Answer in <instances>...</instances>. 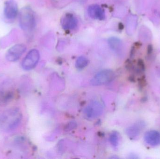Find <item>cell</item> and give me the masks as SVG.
<instances>
[{"label": "cell", "mask_w": 160, "mask_h": 159, "mask_svg": "<svg viewBox=\"0 0 160 159\" xmlns=\"http://www.w3.org/2000/svg\"><path fill=\"white\" fill-rule=\"evenodd\" d=\"M20 25L23 30L31 31L36 26V19L34 13L30 7L22 8L20 12L19 18Z\"/></svg>", "instance_id": "cell-1"}, {"label": "cell", "mask_w": 160, "mask_h": 159, "mask_svg": "<svg viewBox=\"0 0 160 159\" xmlns=\"http://www.w3.org/2000/svg\"><path fill=\"white\" fill-rule=\"evenodd\" d=\"M115 77V74L111 70H104L99 72L91 80L92 86H101L112 82Z\"/></svg>", "instance_id": "cell-2"}, {"label": "cell", "mask_w": 160, "mask_h": 159, "mask_svg": "<svg viewBox=\"0 0 160 159\" xmlns=\"http://www.w3.org/2000/svg\"><path fill=\"white\" fill-rule=\"evenodd\" d=\"M40 55L38 50L33 49L29 51L25 57L22 63V66L25 70H31L33 69L39 61Z\"/></svg>", "instance_id": "cell-3"}, {"label": "cell", "mask_w": 160, "mask_h": 159, "mask_svg": "<svg viewBox=\"0 0 160 159\" xmlns=\"http://www.w3.org/2000/svg\"><path fill=\"white\" fill-rule=\"evenodd\" d=\"M26 49V46L24 44L15 45L8 49L6 55V58L8 61H16L21 57Z\"/></svg>", "instance_id": "cell-4"}, {"label": "cell", "mask_w": 160, "mask_h": 159, "mask_svg": "<svg viewBox=\"0 0 160 159\" xmlns=\"http://www.w3.org/2000/svg\"><path fill=\"white\" fill-rule=\"evenodd\" d=\"M18 5L15 1L9 0L5 3L4 13L6 18L12 20L17 17L18 14Z\"/></svg>", "instance_id": "cell-5"}, {"label": "cell", "mask_w": 160, "mask_h": 159, "mask_svg": "<svg viewBox=\"0 0 160 159\" xmlns=\"http://www.w3.org/2000/svg\"><path fill=\"white\" fill-rule=\"evenodd\" d=\"M78 19L72 14H68L65 15L61 20V25L66 30H73L78 26Z\"/></svg>", "instance_id": "cell-6"}, {"label": "cell", "mask_w": 160, "mask_h": 159, "mask_svg": "<svg viewBox=\"0 0 160 159\" xmlns=\"http://www.w3.org/2000/svg\"><path fill=\"white\" fill-rule=\"evenodd\" d=\"M88 14L91 18L102 20L105 18L104 10L98 4L89 6L88 8Z\"/></svg>", "instance_id": "cell-7"}, {"label": "cell", "mask_w": 160, "mask_h": 159, "mask_svg": "<svg viewBox=\"0 0 160 159\" xmlns=\"http://www.w3.org/2000/svg\"><path fill=\"white\" fill-rule=\"evenodd\" d=\"M7 117L6 116L3 119V123L5 124V126L7 127L8 129H11L17 126L20 120V115L18 111H13L7 114Z\"/></svg>", "instance_id": "cell-8"}, {"label": "cell", "mask_w": 160, "mask_h": 159, "mask_svg": "<svg viewBox=\"0 0 160 159\" xmlns=\"http://www.w3.org/2000/svg\"><path fill=\"white\" fill-rule=\"evenodd\" d=\"M146 142L152 146H156L160 144V133L156 131H150L145 135Z\"/></svg>", "instance_id": "cell-9"}, {"label": "cell", "mask_w": 160, "mask_h": 159, "mask_svg": "<svg viewBox=\"0 0 160 159\" xmlns=\"http://www.w3.org/2000/svg\"><path fill=\"white\" fill-rule=\"evenodd\" d=\"M101 111L102 109L100 105L98 103H95L87 107L85 110V114L88 117L92 118L98 115L99 114Z\"/></svg>", "instance_id": "cell-10"}, {"label": "cell", "mask_w": 160, "mask_h": 159, "mask_svg": "<svg viewBox=\"0 0 160 159\" xmlns=\"http://www.w3.org/2000/svg\"><path fill=\"white\" fill-rule=\"evenodd\" d=\"M109 46L113 51L119 52L122 49V43L120 39L117 37H112L109 38L108 40Z\"/></svg>", "instance_id": "cell-11"}, {"label": "cell", "mask_w": 160, "mask_h": 159, "mask_svg": "<svg viewBox=\"0 0 160 159\" xmlns=\"http://www.w3.org/2000/svg\"><path fill=\"white\" fill-rule=\"evenodd\" d=\"M137 19L136 16H132L128 19L127 29L128 34H132L135 30L137 25Z\"/></svg>", "instance_id": "cell-12"}, {"label": "cell", "mask_w": 160, "mask_h": 159, "mask_svg": "<svg viewBox=\"0 0 160 159\" xmlns=\"http://www.w3.org/2000/svg\"><path fill=\"white\" fill-rule=\"evenodd\" d=\"M88 64V60L84 56L79 57L76 61V66L77 69L82 70L86 67Z\"/></svg>", "instance_id": "cell-13"}, {"label": "cell", "mask_w": 160, "mask_h": 159, "mask_svg": "<svg viewBox=\"0 0 160 159\" xmlns=\"http://www.w3.org/2000/svg\"><path fill=\"white\" fill-rule=\"evenodd\" d=\"M140 127L138 125H135L130 127L127 130V132L128 136L130 137H136L139 136L140 134Z\"/></svg>", "instance_id": "cell-14"}, {"label": "cell", "mask_w": 160, "mask_h": 159, "mask_svg": "<svg viewBox=\"0 0 160 159\" xmlns=\"http://www.w3.org/2000/svg\"><path fill=\"white\" fill-rule=\"evenodd\" d=\"M118 140H119V138H118L117 133L113 132L110 135V143L113 147H117L118 146Z\"/></svg>", "instance_id": "cell-15"}, {"label": "cell", "mask_w": 160, "mask_h": 159, "mask_svg": "<svg viewBox=\"0 0 160 159\" xmlns=\"http://www.w3.org/2000/svg\"><path fill=\"white\" fill-rule=\"evenodd\" d=\"M146 79L144 77H142V78H140V86H142V87H144V86L146 85Z\"/></svg>", "instance_id": "cell-16"}]
</instances>
